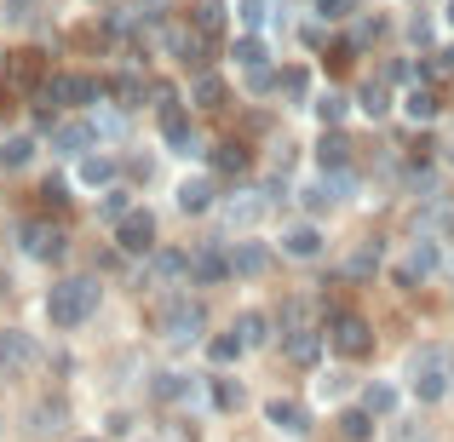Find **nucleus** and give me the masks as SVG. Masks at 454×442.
I'll list each match as a JSON object with an SVG mask.
<instances>
[{
  "label": "nucleus",
  "mask_w": 454,
  "mask_h": 442,
  "mask_svg": "<svg viewBox=\"0 0 454 442\" xmlns=\"http://www.w3.org/2000/svg\"><path fill=\"white\" fill-rule=\"evenodd\" d=\"M340 437L345 442H368V437H374V414H368V408H345L340 414Z\"/></svg>",
  "instance_id": "4be33fe9"
},
{
  "label": "nucleus",
  "mask_w": 454,
  "mask_h": 442,
  "mask_svg": "<svg viewBox=\"0 0 454 442\" xmlns=\"http://www.w3.org/2000/svg\"><path fill=\"white\" fill-rule=\"evenodd\" d=\"M317 115H322L328 127H340V121H345V98H333V92H328V98L317 104Z\"/></svg>",
  "instance_id": "ea45409f"
},
{
  "label": "nucleus",
  "mask_w": 454,
  "mask_h": 442,
  "mask_svg": "<svg viewBox=\"0 0 454 442\" xmlns=\"http://www.w3.org/2000/svg\"><path fill=\"white\" fill-rule=\"evenodd\" d=\"M328 345H333L340 356H368V351H374V328H368L363 316H351V310H340V316H333Z\"/></svg>",
  "instance_id": "423d86ee"
},
{
  "label": "nucleus",
  "mask_w": 454,
  "mask_h": 442,
  "mask_svg": "<svg viewBox=\"0 0 454 442\" xmlns=\"http://www.w3.org/2000/svg\"><path fill=\"white\" fill-rule=\"evenodd\" d=\"M374 270H380V242H363L351 259H345V276H351V282H368Z\"/></svg>",
  "instance_id": "412c9836"
},
{
  "label": "nucleus",
  "mask_w": 454,
  "mask_h": 442,
  "mask_svg": "<svg viewBox=\"0 0 454 442\" xmlns=\"http://www.w3.org/2000/svg\"><path fill=\"white\" fill-rule=\"evenodd\" d=\"M403 110H409L414 121H437V98H432V92H426V87H414L409 98H403Z\"/></svg>",
  "instance_id": "c756f323"
},
{
  "label": "nucleus",
  "mask_w": 454,
  "mask_h": 442,
  "mask_svg": "<svg viewBox=\"0 0 454 442\" xmlns=\"http://www.w3.org/2000/svg\"><path fill=\"white\" fill-rule=\"evenodd\" d=\"M317 12H322V18H345V12H351V0H317Z\"/></svg>",
  "instance_id": "c03bdc74"
},
{
  "label": "nucleus",
  "mask_w": 454,
  "mask_h": 442,
  "mask_svg": "<svg viewBox=\"0 0 454 442\" xmlns=\"http://www.w3.org/2000/svg\"><path fill=\"white\" fill-rule=\"evenodd\" d=\"M236 64H242V69H259V64H265V41L242 35V41H236Z\"/></svg>",
  "instance_id": "473e14b6"
},
{
  "label": "nucleus",
  "mask_w": 454,
  "mask_h": 442,
  "mask_svg": "<svg viewBox=\"0 0 454 442\" xmlns=\"http://www.w3.org/2000/svg\"><path fill=\"white\" fill-rule=\"evenodd\" d=\"M98 98V81L87 75H52L46 81V104H92Z\"/></svg>",
  "instance_id": "1a4fd4ad"
},
{
  "label": "nucleus",
  "mask_w": 454,
  "mask_h": 442,
  "mask_svg": "<svg viewBox=\"0 0 454 442\" xmlns=\"http://www.w3.org/2000/svg\"><path fill=\"white\" fill-rule=\"evenodd\" d=\"M242 385H236V379H213V408H224V414H236L242 408Z\"/></svg>",
  "instance_id": "cd10ccee"
},
{
  "label": "nucleus",
  "mask_w": 454,
  "mask_h": 442,
  "mask_svg": "<svg viewBox=\"0 0 454 442\" xmlns=\"http://www.w3.org/2000/svg\"><path fill=\"white\" fill-rule=\"evenodd\" d=\"M41 362V345L23 328H0V374H29Z\"/></svg>",
  "instance_id": "39448f33"
},
{
  "label": "nucleus",
  "mask_w": 454,
  "mask_h": 442,
  "mask_svg": "<svg viewBox=\"0 0 454 442\" xmlns=\"http://www.w3.org/2000/svg\"><path fill=\"white\" fill-rule=\"evenodd\" d=\"M437 270H443V242H432V236H420V242L403 253V265H397V282L403 288H420V282H432Z\"/></svg>",
  "instance_id": "20e7f679"
},
{
  "label": "nucleus",
  "mask_w": 454,
  "mask_h": 442,
  "mask_svg": "<svg viewBox=\"0 0 454 442\" xmlns=\"http://www.w3.org/2000/svg\"><path fill=\"white\" fill-rule=\"evenodd\" d=\"M277 87H282V98H305V92H310V75H305V69H282Z\"/></svg>",
  "instance_id": "72a5a7b5"
},
{
  "label": "nucleus",
  "mask_w": 454,
  "mask_h": 442,
  "mask_svg": "<svg viewBox=\"0 0 454 442\" xmlns=\"http://www.w3.org/2000/svg\"><path fill=\"white\" fill-rule=\"evenodd\" d=\"M305 316H310V305H305V299H288V305L277 310V322H282V328H305Z\"/></svg>",
  "instance_id": "c9c22d12"
},
{
  "label": "nucleus",
  "mask_w": 454,
  "mask_h": 442,
  "mask_svg": "<svg viewBox=\"0 0 454 442\" xmlns=\"http://www.w3.org/2000/svg\"><path fill=\"white\" fill-rule=\"evenodd\" d=\"M391 442H432L420 431V420H397V431H391Z\"/></svg>",
  "instance_id": "79ce46f5"
},
{
  "label": "nucleus",
  "mask_w": 454,
  "mask_h": 442,
  "mask_svg": "<svg viewBox=\"0 0 454 442\" xmlns=\"http://www.w3.org/2000/svg\"><path fill=\"white\" fill-rule=\"evenodd\" d=\"M12 110H18V98H12V87H0V121H12Z\"/></svg>",
  "instance_id": "a18cd8bd"
},
{
  "label": "nucleus",
  "mask_w": 454,
  "mask_h": 442,
  "mask_svg": "<svg viewBox=\"0 0 454 442\" xmlns=\"http://www.w3.org/2000/svg\"><path fill=\"white\" fill-rule=\"evenodd\" d=\"M110 178H115L110 155H81V184H110Z\"/></svg>",
  "instance_id": "a878e982"
},
{
  "label": "nucleus",
  "mask_w": 454,
  "mask_h": 442,
  "mask_svg": "<svg viewBox=\"0 0 454 442\" xmlns=\"http://www.w3.org/2000/svg\"><path fill=\"white\" fill-rule=\"evenodd\" d=\"M92 121H52V150H64V155H87L92 150Z\"/></svg>",
  "instance_id": "f8f14e48"
},
{
  "label": "nucleus",
  "mask_w": 454,
  "mask_h": 442,
  "mask_svg": "<svg viewBox=\"0 0 454 442\" xmlns=\"http://www.w3.org/2000/svg\"><path fill=\"white\" fill-rule=\"evenodd\" d=\"M409 379H414V397L420 402H443L454 391V351L449 345H420L409 356Z\"/></svg>",
  "instance_id": "f257e3e1"
},
{
  "label": "nucleus",
  "mask_w": 454,
  "mask_h": 442,
  "mask_svg": "<svg viewBox=\"0 0 454 442\" xmlns=\"http://www.w3.org/2000/svg\"><path fill=\"white\" fill-rule=\"evenodd\" d=\"M0 6H6V18H12V23H23V18H29V6H35V0H0Z\"/></svg>",
  "instance_id": "37998d69"
},
{
  "label": "nucleus",
  "mask_w": 454,
  "mask_h": 442,
  "mask_svg": "<svg viewBox=\"0 0 454 442\" xmlns=\"http://www.w3.org/2000/svg\"><path fill=\"white\" fill-rule=\"evenodd\" d=\"M98 213H104V219H121V213H127V190H104Z\"/></svg>",
  "instance_id": "58836bf2"
},
{
  "label": "nucleus",
  "mask_w": 454,
  "mask_h": 442,
  "mask_svg": "<svg viewBox=\"0 0 454 442\" xmlns=\"http://www.w3.org/2000/svg\"><path fill=\"white\" fill-rule=\"evenodd\" d=\"M322 167H345V138H340V133L322 138Z\"/></svg>",
  "instance_id": "4c0bfd02"
},
{
  "label": "nucleus",
  "mask_w": 454,
  "mask_h": 442,
  "mask_svg": "<svg viewBox=\"0 0 454 442\" xmlns=\"http://www.w3.org/2000/svg\"><path fill=\"white\" fill-rule=\"evenodd\" d=\"M64 420H69V408H64V402H35V408H29V431H35V437L64 431Z\"/></svg>",
  "instance_id": "dca6fc26"
},
{
  "label": "nucleus",
  "mask_w": 454,
  "mask_h": 442,
  "mask_svg": "<svg viewBox=\"0 0 454 442\" xmlns=\"http://www.w3.org/2000/svg\"><path fill=\"white\" fill-rule=\"evenodd\" d=\"M224 259H231V276H247V282L270 270V247H265V242H236Z\"/></svg>",
  "instance_id": "9d476101"
},
{
  "label": "nucleus",
  "mask_w": 454,
  "mask_h": 442,
  "mask_svg": "<svg viewBox=\"0 0 454 442\" xmlns=\"http://www.w3.org/2000/svg\"><path fill=\"white\" fill-rule=\"evenodd\" d=\"M150 265H155V276H190V259L184 253H173V247H150Z\"/></svg>",
  "instance_id": "5701e85b"
},
{
  "label": "nucleus",
  "mask_w": 454,
  "mask_h": 442,
  "mask_svg": "<svg viewBox=\"0 0 454 442\" xmlns=\"http://www.w3.org/2000/svg\"><path fill=\"white\" fill-rule=\"evenodd\" d=\"M449 161H454V150H449Z\"/></svg>",
  "instance_id": "09e8293b"
},
{
  "label": "nucleus",
  "mask_w": 454,
  "mask_h": 442,
  "mask_svg": "<svg viewBox=\"0 0 454 442\" xmlns=\"http://www.w3.org/2000/svg\"><path fill=\"white\" fill-rule=\"evenodd\" d=\"M64 247H69V236L58 230V224H23V253L29 259H64Z\"/></svg>",
  "instance_id": "6e6552de"
},
{
  "label": "nucleus",
  "mask_w": 454,
  "mask_h": 442,
  "mask_svg": "<svg viewBox=\"0 0 454 442\" xmlns=\"http://www.w3.org/2000/svg\"><path fill=\"white\" fill-rule=\"evenodd\" d=\"M178 207L184 213H207L213 207V178H184V184H178Z\"/></svg>",
  "instance_id": "a211bd4d"
},
{
  "label": "nucleus",
  "mask_w": 454,
  "mask_h": 442,
  "mask_svg": "<svg viewBox=\"0 0 454 442\" xmlns=\"http://www.w3.org/2000/svg\"><path fill=\"white\" fill-rule=\"evenodd\" d=\"M282 253L288 259H322V230L317 224H288L282 230Z\"/></svg>",
  "instance_id": "ddd939ff"
},
{
  "label": "nucleus",
  "mask_w": 454,
  "mask_h": 442,
  "mask_svg": "<svg viewBox=\"0 0 454 442\" xmlns=\"http://www.w3.org/2000/svg\"><path fill=\"white\" fill-rule=\"evenodd\" d=\"M363 408L374 414V420H386V414H397V391H391V385H368L363 391Z\"/></svg>",
  "instance_id": "393cba45"
},
{
  "label": "nucleus",
  "mask_w": 454,
  "mask_h": 442,
  "mask_svg": "<svg viewBox=\"0 0 454 442\" xmlns=\"http://www.w3.org/2000/svg\"><path fill=\"white\" fill-rule=\"evenodd\" d=\"M363 110L374 115V121H380V115H391V92H386V87H368V92H363Z\"/></svg>",
  "instance_id": "e433bc0d"
},
{
  "label": "nucleus",
  "mask_w": 454,
  "mask_h": 442,
  "mask_svg": "<svg viewBox=\"0 0 454 442\" xmlns=\"http://www.w3.org/2000/svg\"><path fill=\"white\" fill-rule=\"evenodd\" d=\"M150 322H155V333L161 339H173V345H184V339H201V328H207V310L196 305V299H161V305L150 310Z\"/></svg>",
  "instance_id": "7ed1b4c3"
},
{
  "label": "nucleus",
  "mask_w": 454,
  "mask_h": 442,
  "mask_svg": "<svg viewBox=\"0 0 454 442\" xmlns=\"http://www.w3.org/2000/svg\"><path fill=\"white\" fill-rule=\"evenodd\" d=\"M231 276V259L213 253V247H201V253H190V282H224Z\"/></svg>",
  "instance_id": "4468645a"
},
{
  "label": "nucleus",
  "mask_w": 454,
  "mask_h": 442,
  "mask_svg": "<svg viewBox=\"0 0 454 442\" xmlns=\"http://www.w3.org/2000/svg\"><path fill=\"white\" fill-rule=\"evenodd\" d=\"M282 351H288V362H294V368H317V356H322V333H317V328H288Z\"/></svg>",
  "instance_id": "9b49d317"
},
{
  "label": "nucleus",
  "mask_w": 454,
  "mask_h": 442,
  "mask_svg": "<svg viewBox=\"0 0 454 442\" xmlns=\"http://www.w3.org/2000/svg\"><path fill=\"white\" fill-rule=\"evenodd\" d=\"M196 29L201 35H219L224 29V0H196Z\"/></svg>",
  "instance_id": "bb28decb"
},
{
  "label": "nucleus",
  "mask_w": 454,
  "mask_h": 442,
  "mask_svg": "<svg viewBox=\"0 0 454 442\" xmlns=\"http://www.w3.org/2000/svg\"><path fill=\"white\" fill-rule=\"evenodd\" d=\"M443 69H454V46H449V52H443Z\"/></svg>",
  "instance_id": "49530a36"
},
{
  "label": "nucleus",
  "mask_w": 454,
  "mask_h": 442,
  "mask_svg": "<svg viewBox=\"0 0 454 442\" xmlns=\"http://www.w3.org/2000/svg\"><path fill=\"white\" fill-rule=\"evenodd\" d=\"M265 414H270V425H282L288 437H300V431H305V408H300V402H288V397H277Z\"/></svg>",
  "instance_id": "aec40b11"
},
{
  "label": "nucleus",
  "mask_w": 454,
  "mask_h": 442,
  "mask_svg": "<svg viewBox=\"0 0 454 442\" xmlns=\"http://www.w3.org/2000/svg\"><path fill=\"white\" fill-rule=\"evenodd\" d=\"M161 133H167V144H173V150H196V133H190V121H184V110H178V104H167V110H161Z\"/></svg>",
  "instance_id": "2eb2a0df"
},
{
  "label": "nucleus",
  "mask_w": 454,
  "mask_h": 442,
  "mask_svg": "<svg viewBox=\"0 0 454 442\" xmlns=\"http://www.w3.org/2000/svg\"><path fill=\"white\" fill-rule=\"evenodd\" d=\"M265 207H270L265 196H242V201H231V207H224V219H231L236 230H247V224H259V219H265Z\"/></svg>",
  "instance_id": "6ab92c4d"
},
{
  "label": "nucleus",
  "mask_w": 454,
  "mask_h": 442,
  "mask_svg": "<svg viewBox=\"0 0 454 442\" xmlns=\"http://www.w3.org/2000/svg\"><path fill=\"white\" fill-rule=\"evenodd\" d=\"M92 310H98V282H92V276H69V282H58V288L46 293V316H52V328H81Z\"/></svg>",
  "instance_id": "f03ea898"
},
{
  "label": "nucleus",
  "mask_w": 454,
  "mask_h": 442,
  "mask_svg": "<svg viewBox=\"0 0 454 442\" xmlns=\"http://www.w3.org/2000/svg\"><path fill=\"white\" fill-rule=\"evenodd\" d=\"M242 351H247V345H242V333H236V328H231V333H219V339L207 345V356H213V362H236Z\"/></svg>",
  "instance_id": "c85d7f7f"
},
{
  "label": "nucleus",
  "mask_w": 454,
  "mask_h": 442,
  "mask_svg": "<svg viewBox=\"0 0 454 442\" xmlns=\"http://www.w3.org/2000/svg\"><path fill=\"white\" fill-rule=\"evenodd\" d=\"M0 161H6V167H29V161H35V138H6Z\"/></svg>",
  "instance_id": "2f4dec72"
},
{
  "label": "nucleus",
  "mask_w": 454,
  "mask_h": 442,
  "mask_svg": "<svg viewBox=\"0 0 454 442\" xmlns=\"http://www.w3.org/2000/svg\"><path fill=\"white\" fill-rule=\"evenodd\" d=\"M236 333H242L247 351H259V345H270V316L265 310H242V316H236Z\"/></svg>",
  "instance_id": "f3484780"
},
{
  "label": "nucleus",
  "mask_w": 454,
  "mask_h": 442,
  "mask_svg": "<svg viewBox=\"0 0 454 442\" xmlns=\"http://www.w3.org/2000/svg\"><path fill=\"white\" fill-rule=\"evenodd\" d=\"M115 242H121V253H150L155 247V219L138 207H127L121 219H115Z\"/></svg>",
  "instance_id": "0eeeda50"
},
{
  "label": "nucleus",
  "mask_w": 454,
  "mask_h": 442,
  "mask_svg": "<svg viewBox=\"0 0 454 442\" xmlns=\"http://www.w3.org/2000/svg\"><path fill=\"white\" fill-rule=\"evenodd\" d=\"M87 442H98V437H87Z\"/></svg>",
  "instance_id": "8fccbe9b"
},
{
  "label": "nucleus",
  "mask_w": 454,
  "mask_h": 442,
  "mask_svg": "<svg viewBox=\"0 0 454 442\" xmlns=\"http://www.w3.org/2000/svg\"><path fill=\"white\" fill-rule=\"evenodd\" d=\"M443 18H449V23H454V0H449V6H443Z\"/></svg>",
  "instance_id": "de8ad7c7"
},
{
  "label": "nucleus",
  "mask_w": 454,
  "mask_h": 442,
  "mask_svg": "<svg viewBox=\"0 0 454 442\" xmlns=\"http://www.w3.org/2000/svg\"><path fill=\"white\" fill-rule=\"evenodd\" d=\"M150 397H155V402H184V397H190V379H184V374H155Z\"/></svg>",
  "instance_id": "b1692460"
},
{
  "label": "nucleus",
  "mask_w": 454,
  "mask_h": 442,
  "mask_svg": "<svg viewBox=\"0 0 454 442\" xmlns=\"http://www.w3.org/2000/svg\"><path fill=\"white\" fill-rule=\"evenodd\" d=\"M247 167V144H219V173H242Z\"/></svg>",
  "instance_id": "f704fd0d"
},
{
  "label": "nucleus",
  "mask_w": 454,
  "mask_h": 442,
  "mask_svg": "<svg viewBox=\"0 0 454 442\" xmlns=\"http://www.w3.org/2000/svg\"><path fill=\"white\" fill-rule=\"evenodd\" d=\"M236 18H242L247 29H259V23H265V0H242V6H236Z\"/></svg>",
  "instance_id": "a19ab883"
},
{
  "label": "nucleus",
  "mask_w": 454,
  "mask_h": 442,
  "mask_svg": "<svg viewBox=\"0 0 454 442\" xmlns=\"http://www.w3.org/2000/svg\"><path fill=\"white\" fill-rule=\"evenodd\" d=\"M196 104H201V110H219V104H224V81L219 75H201L196 81Z\"/></svg>",
  "instance_id": "7c9ffc66"
}]
</instances>
